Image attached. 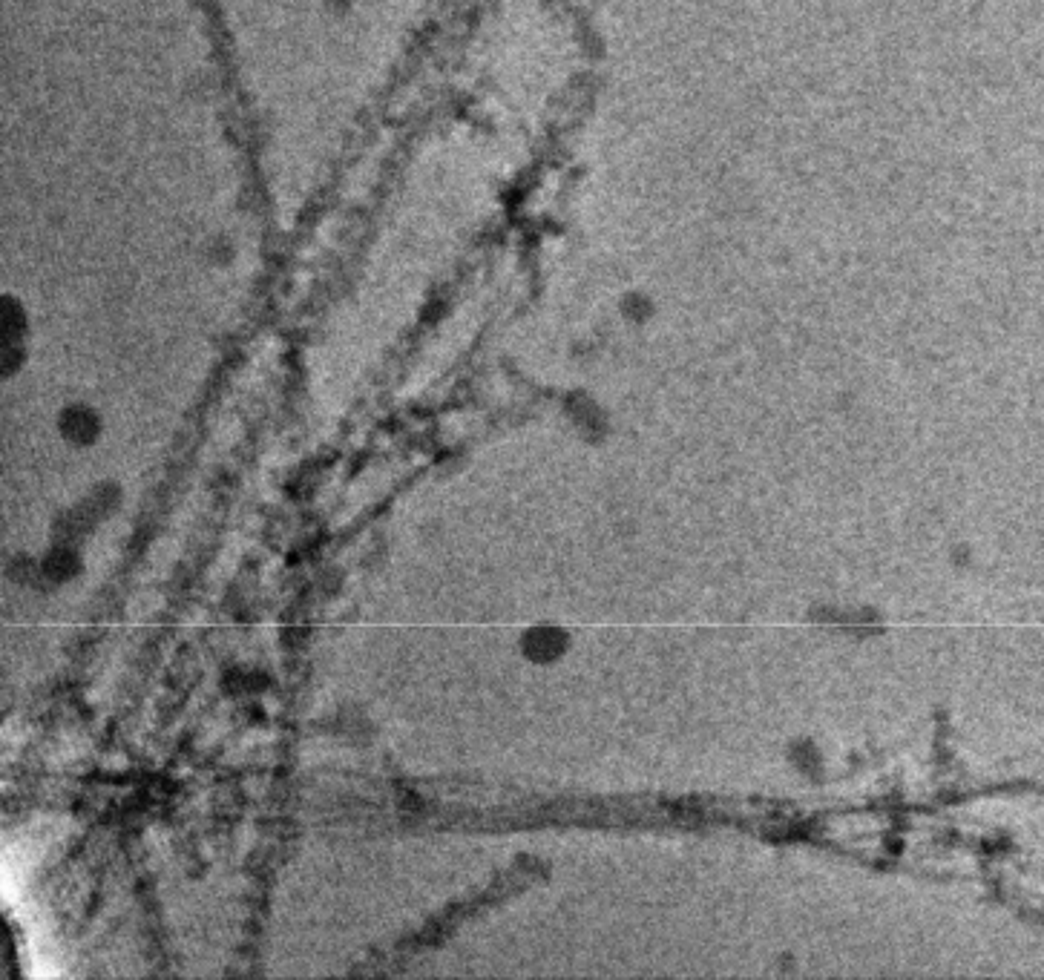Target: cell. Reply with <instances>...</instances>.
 I'll return each instance as SVG.
<instances>
[{
	"instance_id": "2",
	"label": "cell",
	"mask_w": 1044,
	"mask_h": 980,
	"mask_svg": "<svg viewBox=\"0 0 1044 980\" xmlns=\"http://www.w3.org/2000/svg\"><path fill=\"white\" fill-rule=\"evenodd\" d=\"M41 572L52 584H64L81 572V555L70 547H55L47 555V561L41 564Z\"/></svg>"
},
{
	"instance_id": "3",
	"label": "cell",
	"mask_w": 1044,
	"mask_h": 980,
	"mask_svg": "<svg viewBox=\"0 0 1044 980\" xmlns=\"http://www.w3.org/2000/svg\"><path fill=\"white\" fill-rule=\"evenodd\" d=\"M561 644H564V633H558V630H533V633H527V653L535 661H547L558 656Z\"/></svg>"
},
{
	"instance_id": "1",
	"label": "cell",
	"mask_w": 1044,
	"mask_h": 980,
	"mask_svg": "<svg viewBox=\"0 0 1044 980\" xmlns=\"http://www.w3.org/2000/svg\"><path fill=\"white\" fill-rule=\"evenodd\" d=\"M101 432V423L93 411L84 406H72L61 414V434L70 440L72 446H90Z\"/></svg>"
}]
</instances>
